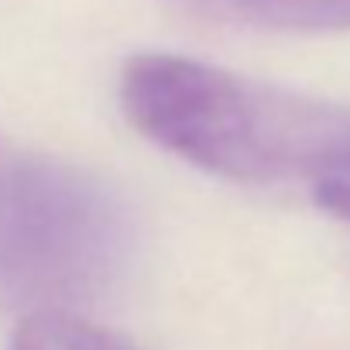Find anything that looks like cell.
Listing matches in <instances>:
<instances>
[{
  "label": "cell",
  "instance_id": "5b68a950",
  "mask_svg": "<svg viewBox=\"0 0 350 350\" xmlns=\"http://www.w3.org/2000/svg\"><path fill=\"white\" fill-rule=\"evenodd\" d=\"M309 193H312L319 210H326L329 217L350 224V151L323 175Z\"/></svg>",
  "mask_w": 350,
  "mask_h": 350
},
{
  "label": "cell",
  "instance_id": "6da1fadb",
  "mask_svg": "<svg viewBox=\"0 0 350 350\" xmlns=\"http://www.w3.org/2000/svg\"><path fill=\"white\" fill-rule=\"evenodd\" d=\"M127 120L158 148L241 186H316L350 151V110L183 55H134Z\"/></svg>",
  "mask_w": 350,
  "mask_h": 350
},
{
  "label": "cell",
  "instance_id": "3957f363",
  "mask_svg": "<svg viewBox=\"0 0 350 350\" xmlns=\"http://www.w3.org/2000/svg\"><path fill=\"white\" fill-rule=\"evenodd\" d=\"M183 11L258 31H350V0H175Z\"/></svg>",
  "mask_w": 350,
  "mask_h": 350
},
{
  "label": "cell",
  "instance_id": "277c9868",
  "mask_svg": "<svg viewBox=\"0 0 350 350\" xmlns=\"http://www.w3.org/2000/svg\"><path fill=\"white\" fill-rule=\"evenodd\" d=\"M11 350H137L127 336L103 329L72 309L28 312L18 326Z\"/></svg>",
  "mask_w": 350,
  "mask_h": 350
},
{
  "label": "cell",
  "instance_id": "7a4b0ae2",
  "mask_svg": "<svg viewBox=\"0 0 350 350\" xmlns=\"http://www.w3.org/2000/svg\"><path fill=\"white\" fill-rule=\"evenodd\" d=\"M131 244L107 183L0 137V309H72L113 285Z\"/></svg>",
  "mask_w": 350,
  "mask_h": 350
}]
</instances>
